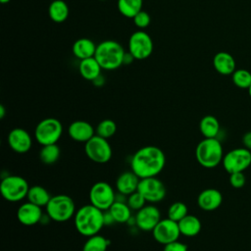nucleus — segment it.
Listing matches in <instances>:
<instances>
[{
  "instance_id": "obj_1",
  "label": "nucleus",
  "mask_w": 251,
  "mask_h": 251,
  "mask_svg": "<svg viewBox=\"0 0 251 251\" xmlns=\"http://www.w3.org/2000/svg\"><path fill=\"white\" fill-rule=\"evenodd\" d=\"M165 165V153L154 145L139 148L130 159V170L139 178L157 176L164 170Z\"/></svg>"
},
{
  "instance_id": "obj_2",
  "label": "nucleus",
  "mask_w": 251,
  "mask_h": 251,
  "mask_svg": "<svg viewBox=\"0 0 251 251\" xmlns=\"http://www.w3.org/2000/svg\"><path fill=\"white\" fill-rule=\"evenodd\" d=\"M74 224L76 231L85 237L98 234L105 226L104 211L90 203L83 205L75 212Z\"/></svg>"
},
{
  "instance_id": "obj_3",
  "label": "nucleus",
  "mask_w": 251,
  "mask_h": 251,
  "mask_svg": "<svg viewBox=\"0 0 251 251\" xmlns=\"http://www.w3.org/2000/svg\"><path fill=\"white\" fill-rule=\"evenodd\" d=\"M125 54L124 47L118 41L108 39L97 45L94 57L103 70L113 71L124 65Z\"/></svg>"
},
{
  "instance_id": "obj_4",
  "label": "nucleus",
  "mask_w": 251,
  "mask_h": 251,
  "mask_svg": "<svg viewBox=\"0 0 251 251\" xmlns=\"http://www.w3.org/2000/svg\"><path fill=\"white\" fill-rule=\"evenodd\" d=\"M195 157L204 168L212 169L222 163L224 150L220 140L216 138H203L196 146Z\"/></svg>"
},
{
  "instance_id": "obj_5",
  "label": "nucleus",
  "mask_w": 251,
  "mask_h": 251,
  "mask_svg": "<svg viewBox=\"0 0 251 251\" xmlns=\"http://www.w3.org/2000/svg\"><path fill=\"white\" fill-rule=\"evenodd\" d=\"M45 208L48 218L57 223L69 221L76 212L73 198L66 194L52 196Z\"/></svg>"
},
{
  "instance_id": "obj_6",
  "label": "nucleus",
  "mask_w": 251,
  "mask_h": 251,
  "mask_svg": "<svg viewBox=\"0 0 251 251\" xmlns=\"http://www.w3.org/2000/svg\"><path fill=\"white\" fill-rule=\"evenodd\" d=\"M28 189L27 181L20 176H7L0 183L1 194L8 202H20L26 198Z\"/></svg>"
},
{
  "instance_id": "obj_7",
  "label": "nucleus",
  "mask_w": 251,
  "mask_h": 251,
  "mask_svg": "<svg viewBox=\"0 0 251 251\" xmlns=\"http://www.w3.org/2000/svg\"><path fill=\"white\" fill-rule=\"evenodd\" d=\"M63 126L55 118H46L40 121L34 128V138L42 146L55 144L61 138Z\"/></svg>"
},
{
  "instance_id": "obj_8",
  "label": "nucleus",
  "mask_w": 251,
  "mask_h": 251,
  "mask_svg": "<svg viewBox=\"0 0 251 251\" xmlns=\"http://www.w3.org/2000/svg\"><path fill=\"white\" fill-rule=\"evenodd\" d=\"M84 152L86 156L94 163L106 164L113 155L112 147L108 139L95 134L84 145Z\"/></svg>"
},
{
  "instance_id": "obj_9",
  "label": "nucleus",
  "mask_w": 251,
  "mask_h": 251,
  "mask_svg": "<svg viewBox=\"0 0 251 251\" xmlns=\"http://www.w3.org/2000/svg\"><path fill=\"white\" fill-rule=\"evenodd\" d=\"M90 204L102 211H107L116 201L113 187L106 181L95 182L89 190Z\"/></svg>"
},
{
  "instance_id": "obj_10",
  "label": "nucleus",
  "mask_w": 251,
  "mask_h": 251,
  "mask_svg": "<svg viewBox=\"0 0 251 251\" xmlns=\"http://www.w3.org/2000/svg\"><path fill=\"white\" fill-rule=\"evenodd\" d=\"M222 164L228 174L244 172L251 165V152L245 147L232 149L224 155Z\"/></svg>"
},
{
  "instance_id": "obj_11",
  "label": "nucleus",
  "mask_w": 251,
  "mask_h": 251,
  "mask_svg": "<svg viewBox=\"0 0 251 251\" xmlns=\"http://www.w3.org/2000/svg\"><path fill=\"white\" fill-rule=\"evenodd\" d=\"M128 52L135 60L147 59L153 52L151 36L143 30L134 31L128 39Z\"/></svg>"
},
{
  "instance_id": "obj_12",
  "label": "nucleus",
  "mask_w": 251,
  "mask_h": 251,
  "mask_svg": "<svg viewBox=\"0 0 251 251\" xmlns=\"http://www.w3.org/2000/svg\"><path fill=\"white\" fill-rule=\"evenodd\" d=\"M137 191L144 197L146 202L158 203L166 197V186L157 176L140 178Z\"/></svg>"
},
{
  "instance_id": "obj_13",
  "label": "nucleus",
  "mask_w": 251,
  "mask_h": 251,
  "mask_svg": "<svg viewBox=\"0 0 251 251\" xmlns=\"http://www.w3.org/2000/svg\"><path fill=\"white\" fill-rule=\"evenodd\" d=\"M180 234L181 233L179 230L178 223L170 218L163 220L161 219L160 222L152 230V235L154 239L158 243L163 245L178 240Z\"/></svg>"
},
{
  "instance_id": "obj_14",
  "label": "nucleus",
  "mask_w": 251,
  "mask_h": 251,
  "mask_svg": "<svg viewBox=\"0 0 251 251\" xmlns=\"http://www.w3.org/2000/svg\"><path fill=\"white\" fill-rule=\"evenodd\" d=\"M161 220L160 210L154 205H145L137 211L134 217V223L137 227L143 231H152Z\"/></svg>"
},
{
  "instance_id": "obj_15",
  "label": "nucleus",
  "mask_w": 251,
  "mask_h": 251,
  "mask_svg": "<svg viewBox=\"0 0 251 251\" xmlns=\"http://www.w3.org/2000/svg\"><path fill=\"white\" fill-rule=\"evenodd\" d=\"M10 148L19 154L28 152L32 146V138L30 134L22 127L13 128L7 138Z\"/></svg>"
},
{
  "instance_id": "obj_16",
  "label": "nucleus",
  "mask_w": 251,
  "mask_h": 251,
  "mask_svg": "<svg viewBox=\"0 0 251 251\" xmlns=\"http://www.w3.org/2000/svg\"><path fill=\"white\" fill-rule=\"evenodd\" d=\"M43 218L41 207L27 201L23 203L17 210L18 221L26 226H34L41 222Z\"/></svg>"
},
{
  "instance_id": "obj_17",
  "label": "nucleus",
  "mask_w": 251,
  "mask_h": 251,
  "mask_svg": "<svg viewBox=\"0 0 251 251\" xmlns=\"http://www.w3.org/2000/svg\"><path fill=\"white\" fill-rule=\"evenodd\" d=\"M68 134L73 140L85 143L95 135V129L90 123L78 120L69 126Z\"/></svg>"
},
{
  "instance_id": "obj_18",
  "label": "nucleus",
  "mask_w": 251,
  "mask_h": 251,
  "mask_svg": "<svg viewBox=\"0 0 251 251\" xmlns=\"http://www.w3.org/2000/svg\"><path fill=\"white\" fill-rule=\"evenodd\" d=\"M223 202L221 191L216 188H207L202 190L197 197V204L200 209L211 212L217 210Z\"/></svg>"
},
{
  "instance_id": "obj_19",
  "label": "nucleus",
  "mask_w": 251,
  "mask_h": 251,
  "mask_svg": "<svg viewBox=\"0 0 251 251\" xmlns=\"http://www.w3.org/2000/svg\"><path fill=\"white\" fill-rule=\"evenodd\" d=\"M140 178L130 170L129 172L122 173L116 180V188L120 194L128 196L137 191Z\"/></svg>"
},
{
  "instance_id": "obj_20",
  "label": "nucleus",
  "mask_w": 251,
  "mask_h": 251,
  "mask_svg": "<svg viewBox=\"0 0 251 251\" xmlns=\"http://www.w3.org/2000/svg\"><path fill=\"white\" fill-rule=\"evenodd\" d=\"M213 66L217 73L223 75H232L233 72L236 70L235 67V60L231 54L221 51L218 52L213 58Z\"/></svg>"
},
{
  "instance_id": "obj_21",
  "label": "nucleus",
  "mask_w": 251,
  "mask_h": 251,
  "mask_svg": "<svg viewBox=\"0 0 251 251\" xmlns=\"http://www.w3.org/2000/svg\"><path fill=\"white\" fill-rule=\"evenodd\" d=\"M96 47L97 45L94 43L93 40H91L90 38L83 37L74 42L72 51L74 56L80 61V60L94 57Z\"/></svg>"
},
{
  "instance_id": "obj_22",
  "label": "nucleus",
  "mask_w": 251,
  "mask_h": 251,
  "mask_svg": "<svg viewBox=\"0 0 251 251\" xmlns=\"http://www.w3.org/2000/svg\"><path fill=\"white\" fill-rule=\"evenodd\" d=\"M103 69L95 59V57L80 60L78 64V72L80 75L89 81H93L99 75H101V71Z\"/></svg>"
},
{
  "instance_id": "obj_23",
  "label": "nucleus",
  "mask_w": 251,
  "mask_h": 251,
  "mask_svg": "<svg viewBox=\"0 0 251 251\" xmlns=\"http://www.w3.org/2000/svg\"><path fill=\"white\" fill-rule=\"evenodd\" d=\"M131 211L132 210L129 208L126 202L118 199H116L109 209V212L114 218L115 222L119 224L128 223L131 219Z\"/></svg>"
},
{
  "instance_id": "obj_24",
  "label": "nucleus",
  "mask_w": 251,
  "mask_h": 251,
  "mask_svg": "<svg viewBox=\"0 0 251 251\" xmlns=\"http://www.w3.org/2000/svg\"><path fill=\"white\" fill-rule=\"evenodd\" d=\"M180 233L187 237L197 235L201 230V222L194 215H186L178 222Z\"/></svg>"
},
{
  "instance_id": "obj_25",
  "label": "nucleus",
  "mask_w": 251,
  "mask_h": 251,
  "mask_svg": "<svg viewBox=\"0 0 251 251\" xmlns=\"http://www.w3.org/2000/svg\"><path fill=\"white\" fill-rule=\"evenodd\" d=\"M199 129L205 138H216L220 132V123L216 117L207 115L201 119Z\"/></svg>"
},
{
  "instance_id": "obj_26",
  "label": "nucleus",
  "mask_w": 251,
  "mask_h": 251,
  "mask_svg": "<svg viewBox=\"0 0 251 251\" xmlns=\"http://www.w3.org/2000/svg\"><path fill=\"white\" fill-rule=\"evenodd\" d=\"M48 14L50 19L55 23H63L65 22L70 14L69 6L64 0H54L51 1Z\"/></svg>"
},
{
  "instance_id": "obj_27",
  "label": "nucleus",
  "mask_w": 251,
  "mask_h": 251,
  "mask_svg": "<svg viewBox=\"0 0 251 251\" xmlns=\"http://www.w3.org/2000/svg\"><path fill=\"white\" fill-rule=\"evenodd\" d=\"M51 195L48 190L41 185H32L29 187L26 199L27 201L39 206L46 207L49 200L51 199Z\"/></svg>"
},
{
  "instance_id": "obj_28",
  "label": "nucleus",
  "mask_w": 251,
  "mask_h": 251,
  "mask_svg": "<svg viewBox=\"0 0 251 251\" xmlns=\"http://www.w3.org/2000/svg\"><path fill=\"white\" fill-rule=\"evenodd\" d=\"M143 0H118V10L126 18L133 17L142 10Z\"/></svg>"
},
{
  "instance_id": "obj_29",
  "label": "nucleus",
  "mask_w": 251,
  "mask_h": 251,
  "mask_svg": "<svg viewBox=\"0 0 251 251\" xmlns=\"http://www.w3.org/2000/svg\"><path fill=\"white\" fill-rule=\"evenodd\" d=\"M60 154L61 150L57 143L44 145L39 151V159L45 165H53L59 160Z\"/></svg>"
},
{
  "instance_id": "obj_30",
  "label": "nucleus",
  "mask_w": 251,
  "mask_h": 251,
  "mask_svg": "<svg viewBox=\"0 0 251 251\" xmlns=\"http://www.w3.org/2000/svg\"><path fill=\"white\" fill-rule=\"evenodd\" d=\"M109 245L110 240L98 233L87 237L81 251H107Z\"/></svg>"
},
{
  "instance_id": "obj_31",
  "label": "nucleus",
  "mask_w": 251,
  "mask_h": 251,
  "mask_svg": "<svg viewBox=\"0 0 251 251\" xmlns=\"http://www.w3.org/2000/svg\"><path fill=\"white\" fill-rule=\"evenodd\" d=\"M231 79L238 88L248 89L251 85V73L245 69H237L231 75Z\"/></svg>"
},
{
  "instance_id": "obj_32",
  "label": "nucleus",
  "mask_w": 251,
  "mask_h": 251,
  "mask_svg": "<svg viewBox=\"0 0 251 251\" xmlns=\"http://www.w3.org/2000/svg\"><path fill=\"white\" fill-rule=\"evenodd\" d=\"M116 131H117V125L113 120H110V119L101 121L95 128L96 134L106 139L111 138L116 133Z\"/></svg>"
},
{
  "instance_id": "obj_33",
  "label": "nucleus",
  "mask_w": 251,
  "mask_h": 251,
  "mask_svg": "<svg viewBox=\"0 0 251 251\" xmlns=\"http://www.w3.org/2000/svg\"><path fill=\"white\" fill-rule=\"evenodd\" d=\"M186 215H188V209L187 206L180 201L173 203L169 209H168V218L179 222L181 219H183Z\"/></svg>"
},
{
  "instance_id": "obj_34",
  "label": "nucleus",
  "mask_w": 251,
  "mask_h": 251,
  "mask_svg": "<svg viewBox=\"0 0 251 251\" xmlns=\"http://www.w3.org/2000/svg\"><path fill=\"white\" fill-rule=\"evenodd\" d=\"M126 203L132 211L137 212L145 206L146 200L144 199V197L138 191H135V192L131 193L130 195H128Z\"/></svg>"
},
{
  "instance_id": "obj_35",
  "label": "nucleus",
  "mask_w": 251,
  "mask_h": 251,
  "mask_svg": "<svg viewBox=\"0 0 251 251\" xmlns=\"http://www.w3.org/2000/svg\"><path fill=\"white\" fill-rule=\"evenodd\" d=\"M133 23L134 25L140 28V29H143L145 27H147L149 25H150V22H151V18L149 16V14L146 12V11H143L141 10L140 12H138L134 17H133Z\"/></svg>"
},
{
  "instance_id": "obj_36",
  "label": "nucleus",
  "mask_w": 251,
  "mask_h": 251,
  "mask_svg": "<svg viewBox=\"0 0 251 251\" xmlns=\"http://www.w3.org/2000/svg\"><path fill=\"white\" fill-rule=\"evenodd\" d=\"M246 182V177L243 172L229 174V183L234 188H241Z\"/></svg>"
},
{
  "instance_id": "obj_37",
  "label": "nucleus",
  "mask_w": 251,
  "mask_h": 251,
  "mask_svg": "<svg viewBox=\"0 0 251 251\" xmlns=\"http://www.w3.org/2000/svg\"><path fill=\"white\" fill-rule=\"evenodd\" d=\"M163 251H188V248L183 242L176 240L164 245Z\"/></svg>"
},
{
  "instance_id": "obj_38",
  "label": "nucleus",
  "mask_w": 251,
  "mask_h": 251,
  "mask_svg": "<svg viewBox=\"0 0 251 251\" xmlns=\"http://www.w3.org/2000/svg\"><path fill=\"white\" fill-rule=\"evenodd\" d=\"M242 143L245 148L251 151V131H247L242 137Z\"/></svg>"
},
{
  "instance_id": "obj_39",
  "label": "nucleus",
  "mask_w": 251,
  "mask_h": 251,
  "mask_svg": "<svg viewBox=\"0 0 251 251\" xmlns=\"http://www.w3.org/2000/svg\"><path fill=\"white\" fill-rule=\"evenodd\" d=\"M133 60H135V59L133 58V56H132L129 52H126L125 57H124V64L128 65V64H130Z\"/></svg>"
},
{
  "instance_id": "obj_40",
  "label": "nucleus",
  "mask_w": 251,
  "mask_h": 251,
  "mask_svg": "<svg viewBox=\"0 0 251 251\" xmlns=\"http://www.w3.org/2000/svg\"><path fill=\"white\" fill-rule=\"evenodd\" d=\"M92 82H93L94 85H96V86H102V85L104 84V77H103L102 75H99V76H98L97 78H95Z\"/></svg>"
},
{
  "instance_id": "obj_41",
  "label": "nucleus",
  "mask_w": 251,
  "mask_h": 251,
  "mask_svg": "<svg viewBox=\"0 0 251 251\" xmlns=\"http://www.w3.org/2000/svg\"><path fill=\"white\" fill-rule=\"evenodd\" d=\"M5 113H6L5 107L3 105H0V119H3L5 117Z\"/></svg>"
},
{
  "instance_id": "obj_42",
  "label": "nucleus",
  "mask_w": 251,
  "mask_h": 251,
  "mask_svg": "<svg viewBox=\"0 0 251 251\" xmlns=\"http://www.w3.org/2000/svg\"><path fill=\"white\" fill-rule=\"evenodd\" d=\"M11 0H0V2L2 3V4H7V3H9Z\"/></svg>"
},
{
  "instance_id": "obj_43",
  "label": "nucleus",
  "mask_w": 251,
  "mask_h": 251,
  "mask_svg": "<svg viewBox=\"0 0 251 251\" xmlns=\"http://www.w3.org/2000/svg\"><path fill=\"white\" fill-rule=\"evenodd\" d=\"M248 93H249V96L251 97V85H250V87L248 88Z\"/></svg>"
},
{
  "instance_id": "obj_44",
  "label": "nucleus",
  "mask_w": 251,
  "mask_h": 251,
  "mask_svg": "<svg viewBox=\"0 0 251 251\" xmlns=\"http://www.w3.org/2000/svg\"><path fill=\"white\" fill-rule=\"evenodd\" d=\"M98 1H105V0H98Z\"/></svg>"
},
{
  "instance_id": "obj_45",
  "label": "nucleus",
  "mask_w": 251,
  "mask_h": 251,
  "mask_svg": "<svg viewBox=\"0 0 251 251\" xmlns=\"http://www.w3.org/2000/svg\"><path fill=\"white\" fill-rule=\"evenodd\" d=\"M50 1H54V0H50Z\"/></svg>"
}]
</instances>
